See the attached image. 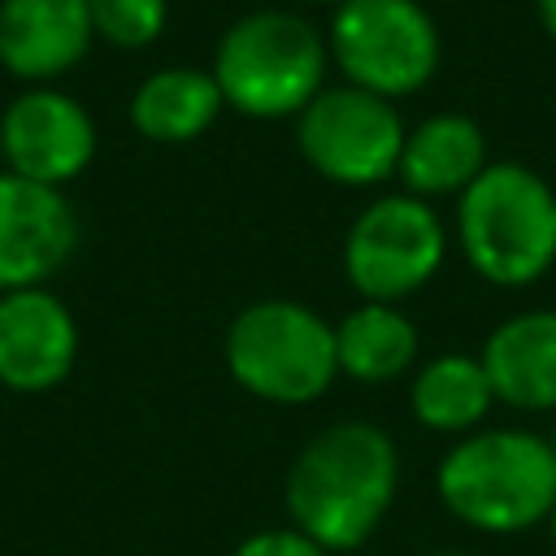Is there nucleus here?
<instances>
[{
    "label": "nucleus",
    "mask_w": 556,
    "mask_h": 556,
    "mask_svg": "<svg viewBox=\"0 0 556 556\" xmlns=\"http://www.w3.org/2000/svg\"><path fill=\"white\" fill-rule=\"evenodd\" d=\"M434 491L469 530L517 534L556 508V452L530 430H473L443 452Z\"/></svg>",
    "instance_id": "obj_2"
},
{
    "label": "nucleus",
    "mask_w": 556,
    "mask_h": 556,
    "mask_svg": "<svg viewBox=\"0 0 556 556\" xmlns=\"http://www.w3.org/2000/svg\"><path fill=\"white\" fill-rule=\"evenodd\" d=\"M78 356L74 313L48 291H4L0 295V382L9 391H48L56 387Z\"/></svg>",
    "instance_id": "obj_11"
},
{
    "label": "nucleus",
    "mask_w": 556,
    "mask_h": 556,
    "mask_svg": "<svg viewBox=\"0 0 556 556\" xmlns=\"http://www.w3.org/2000/svg\"><path fill=\"white\" fill-rule=\"evenodd\" d=\"M482 369L495 400L526 413L556 408V313L530 308L504 317L482 343Z\"/></svg>",
    "instance_id": "obj_13"
},
{
    "label": "nucleus",
    "mask_w": 556,
    "mask_h": 556,
    "mask_svg": "<svg viewBox=\"0 0 556 556\" xmlns=\"http://www.w3.org/2000/svg\"><path fill=\"white\" fill-rule=\"evenodd\" d=\"M235 556H330V552L317 547L304 530L278 526V530H256V534H248V539L235 547Z\"/></svg>",
    "instance_id": "obj_19"
},
{
    "label": "nucleus",
    "mask_w": 556,
    "mask_h": 556,
    "mask_svg": "<svg viewBox=\"0 0 556 556\" xmlns=\"http://www.w3.org/2000/svg\"><path fill=\"white\" fill-rule=\"evenodd\" d=\"M87 0H0V65L22 83H52L91 48Z\"/></svg>",
    "instance_id": "obj_12"
},
{
    "label": "nucleus",
    "mask_w": 556,
    "mask_h": 556,
    "mask_svg": "<svg viewBox=\"0 0 556 556\" xmlns=\"http://www.w3.org/2000/svg\"><path fill=\"white\" fill-rule=\"evenodd\" d=\"M417 326L395 304L365 300L334 326V356L339 374L356 382H391L413 369L417 361Z\"/></svg>",
    "instance_id": "obj_16"
},
{
    "label": "nucleus",
    "mask_w": 556,
    "mask_h": 556,
    "mask_svg": "<svg viewBox=\"0 0 556 556\" xmlns=\"http://www.w3.org/2000/svg\"><path fill=\"white\" fill-rule=\"evenodd\" d=\"M456 243L495 287H530L556 261V191L517 161H491L456 195Z\"/></svg>",
    "instance_id": "obj_3"
},
{
    "label": "nucleus",
    "mask_w": 556,
    "mask_h": 556,
    "mask_svg": "<svg viewBox=\"0 0 556 556\" xmlns=\"http://www.w3.org/2000/svg\"><path fill=\"white\" fill-rule=\"evenodd\" d=\"M547 530H552V547H556V508H552V517H547Z\"/></svg>",
    "instance_id": "obj_21"
},
{
    "label": "nucleus",
    "mask_w": 556,
    "mask_h": 556,
    "mask_svg": "<svg viewBox=\"0 0 556 556\" xmlns=\"http://www.w3.org/2000/svg\"><path fill=\"white\" fill-rule=\"evenodd\" d=\"M404 122L395 100L365 87H321L295 117L300 156L339 187H378L400 169Z\"/></svg>",
    "instance_id": "obj_8"
},
{
    "label": "nucleus",
    "mask_w": 556,
    "mask_h": 556,
    "mask_svg": "<svg viewBox=\"0 0 556 556\" xmlns=\"http://www.w3.org/2000/svg\"><path fill=\"white\" fill-rule=\"evenodd\" d=\"M96 39L113 48H148L169 17V0H87Z\"/></svg>",
    "instance_id": "obj_18"
},
{
    "label": "nucleus",
    "mask_w": 556,
    "mask_h": 556,
    "mask_svg": "<svg viewBox=\"0 0 556 556\" xmlns=\"http://www.w3.org/2000/svg\"><path fill=\"white\" fill-rule=\"evenodd\" d=\"M78 248V213L61 187L0 169V295L43 287Z\"/></svg>",
    "instance_id": "obj_10"
},
{
    "label": "nucleus",
    "mask_w": 556,
    "mask_h": 556,
    "mask_svg": "<svg viewBox=\"0 0 556 556\" xmlns=\"http://www.w3.org/2000/svg\"><path fill=\"white\" fill-rule=\"evenodd\" d=\"M304 4H339V0H304Z\"/></svg>",
    "instance_id": "obj_23"
},
{
    "label": "nucleus",
    "mask_w": 556,
    "mask_h": 556,
    "mask_svg": "<svg viewBox=\"0 0 556 556\" xmlns=\"http://www.w3.org/2000/svg\"><path fill=\"white\" fill-rule=\"evenodd\" d=\"M534 9H539V22H543V30L556 39V0H534Z\"/></svg>",
    "instance_id": "obj_20"
},
{
    "label": "nucleus",
    "mask_w": 556,
    "mask_h": 556,
    "mask_svg": "<svg viewBox=\"0 0 556 556\" xmlns=\"http://www.w3.org/2000/svg\"><path fill=\"white\" fill-rule=\"evenodd\" d=\"M426 556H469V552H426Z\"/></svg>",
    "instance_id": "obj_22"
},
{
    "label": "nucleus",
    "mask_w": 556,
    "mask_h": 556,
    "mask_svg": "<svg viewBox=\"0 0 556 556\" xmlns=\"http://www.w3.org/2000/svg\"><path fill=\"white\" fill-rule=\"evenodd\" d=\"M326 35L295 9H256L226 26L213 52L222 100L248 117H300L326 87Z\"/></svg>",
    "instance_id": "obj_4"
},
{
    "label": "nucleus",
    "mask_w": 556,
    "mask_h": 556,
    "mask_svg": "<svg viewBox=\"0 0 556 556\" xmlns=\"http://www.w3.org/2000/svg\"><path fill=\"white\" fill-rule=\"evenodd\" d=\"M230 378L269 404H308L334 374V326L295 300H256L226 330Z\"/></svg>",
    "instance_id": "obj_5"
},
{
    "label": "nucleus",
    "mask_w": 556,
    "mask_h": 556,
    "mask_svg": "<svg viewBox=\"0 0 556 556\" xmlns=\"http://www.w3.org/2000/svg\"><path fill=\"white\" fill-rule=\"evenodd\" d=\"M486 135L469 113H430L404 135L400 182L417 200L460 195L486 169Z\"/></svg>",
    "instance_id": "obj_14"
},
{
    "label": "nucleus",
    "mask_w": 556,
    "mask_h": 556,
    "mask_svg": "<svg viewBox=\"0 0 556 556\" xmlns=\"http://www.w3.org/2000/svg\"><path fill=\"white\" fill-rule=\"evenodd\" d=\"M491 404H495L491 378L482 361L465 352H443L426 361L408 387L413 417L434 434H473Z\"/></svg>",
    "instance_id": "obj_17"
},
{
    "label": "nucleus",
    "mask_w": 556,
    "mask_h": 556,
    "mask_svg": "<svg viewBox=\"0 0 556 556\" xmlns=\"http://www.w3.org/2000/svg\"><path fill=\"white\" fill-rule=\"evenodd\" d=\"M91 156L96 122L74 96L56 87H26L0 113V161L9 174L65 187L91 165Z\"/></svg>",
    "instance_id": "obj_9"
},
{
    "label": "nucleus",
    "mask_w": 556,
    "mask_h": 556,
    "mask_svg": "<svg viewBox=\"0 0 556 556\" xmlns=\"http://www.w3.org/2000/svg\"><path fill=\"white\" fill-rule=\"evenodd\" d=\"M326 48L352 87L382 100L421 91L439 70V26L417 0H339Z\"/></svg>",
    "instance_id": "obj_6"
},
{
    "label": "nucleus",
    "mask_w": 556,
    "mask_h": 556,
    "mask_svg": "<svg viewBox=\"0 0 556 556\" xmlns=\"http://www.w3.org/2000/svg\"><path fill=\"white\" fill-rule=\"evenodd\" d=\"M447 256V230L430 200L391 191L369 200L343 239L348 282L378 304H395L426 287Z\"/></svg>",
    "instance_id": "obj_7"
},
{
    "label": "nucleus",
    "mask_w": 556,
    "mask_h": 556,
    "mask_svg": "<svg viewBox=\"0 0 556 556\" xmlns=\"http://www.w3.org/2000/svg\"><path fill=\"white\" fill-rule=\"evenodd\" d=\"M400 486V452L374 421H334L287 469V513L326 552L361 547Z\"/></svg>",
    "instance_id": "obj_1"
},
{
    "label": "nucleus",
    "mask_w": 556,
    "mask_h": 556,
    "mask_svg": "<svg viewBox=\"0 0 556 556\" xmlns=\"http://www.w3.org/2000/svg\"><path fill=\"white\" fill-rule=\"evenodd\" d=\"M547 443H552V452H556V430H552V439H547Z\"/></svg>",
    "instance_id": "obj_24"
},
{
    "label": "nucleus",
    "mask_w": 556,
    "mask_h": 556,
    "mask_svg": "<svg viewBox=\"0 0 556 556\" xmlns=\"http://www.w3.org/2000/svg\"><path fill=\"white\" fill-rule=\"evenodd\" d=\"M222 104L226 100L213 70L169 65L139 83V91L130 96V122L156 143H187L217 122Z\"/></svg>",
    "instance_id": "obj_15"
}]
</instances>
